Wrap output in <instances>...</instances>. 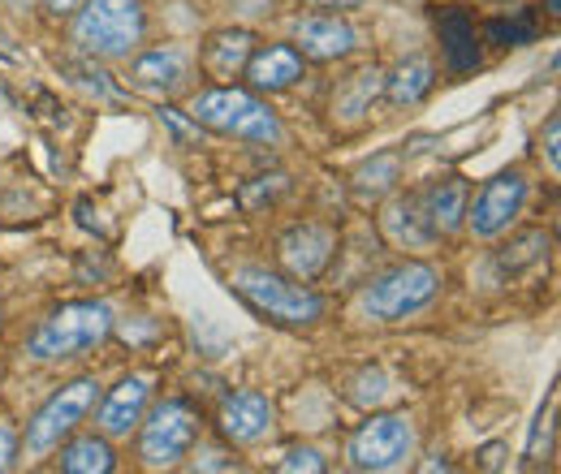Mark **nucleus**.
Wrapping results in <instances>:
<instances>
[{"label": "nucleus", "instance_id": "7c9ffc66", "mask_svg": "<svg viewBox=\"0 0 561 474\" xmlns=\"http://www.w3.org/2000/svg\"><path fill=\"white\" fill-rule=\"evenodd\" d=\"M501 453H505V449H501V444H489V449H484V453H480V458H484V462H480V466H489V471H496V466H501Z\"/></svg>", "mask_w": 561, "mask_h": 474}, {"label": "nucleus", "instance_id": "a878e982", "mask_svg": "<svg viewBox=\"0 0 561 474\" xmlns=\"http://www.w3.org/2000/svg\"><path fill=\"white\" fill-rule=\"evenodd\" d=\"M18 458V431L9 423H0V471H9Z\"/></svg>", "mask_w": 561, "mask_h": 474}, {"label": "nucleus", "instance_id": "1a4fd4ad", "mask_svg": "<svg viewBox=\"0 0 561 474\" xmlns=\"http://www.w3.org/2000/svg\"><path fill=\"white\" fill-rule=\"evenodd\" d=\"M195 78V53L182 48V44H164V48H147L139 53L130 69H126V82L139 91V95H151V100H173L191 86Z\"/></svg>", "mask_w": 561, "mask_h": 474}, {"label": "nucleus", "instance_id": "aec40b11", "mask_svg": "<svg viewBox=\"0 0 561 474\" xmlns=\"http://www.w3.org/2000/svg\"><path fill=\"white\" fill-rule=\"evenodd\" d=\"M117 466L108 436H78L61 449V471L66 474H108Z\"/></svg>", "mask_w": 561, "mask_h": 474}, {"label": "nucleus", "instance_id": "393cba45", "mask_svg": "<svg viewBox=\"0 0 561 474\" xmlns=\"http://www.w3.org/2000/svg\"><path fill=\"white\" fill-rule=\"evenodd\" d=\"M195 471H238V462H233L225 449L211 444V449H204V453L195 458Z\"/></svg>", "mask_w": 561, "mask_h": 474}, {"label": "nucleus", "instance_id": "c756f323", "mask_svg": "<svg viewBox=\"0 0 561 474\" xmlns=\"http://www.w3.org/2000/svg\"><path fill=\"white\" fill-rule=\"evenodd\" d=\"M44 4H48L57 18H70V13L78 9V4H82V0H44Z\"/></svg>", "mask_w": 561, "mask_h": 474}, {"label": "nucleus", "instance_id": "5701e85b", "mask_svg": "<svg viewBox=\"0 0 561 474\" xmlns=\"http://www.w3.org/2000/svg\"><path fill=\"white\" fill-rule=\"evenodd\" d=\"M398 173H402V160H398V155H376L371 164H363V169L354 173V186H358L363 195H385V190L398 182Z\"/></svg>", "mask_w": 561, "mask_h": 474}, {"label": "nucleus", "instance_id": "ddd939ff", "mask_svg": "<svg viewBox=\"0 0 561 474\" xmlns=\"http://www.w3.org/2000/svg\"><path fill=\"white\" fill-rule=\"evenodd\" d=\"M294 44L311 61H337L358 48V31L342 13H307L294 22Z\"/></svg>", "mask_w": 561, "mask_h": 474}, {"label": "nucleus", "instance_id": "6e6552de", "mask_svg": "<svg viewBox=\"0 0 561 474\" xmlns=\"http://www.w3.org/2000/svg\"><path fill=\"white\" fill-rule=\"evenodd\" d=\"M415 453V427L407 414H371L346 444L354 471H398Z\"/></svg>", "mask_w": 561, "mask_h": 474}, {"label": "nucleus", "instance_id": "2f4dec72", "mask_svg": "<svg viewBox=\"0 0 561 474\" xmlns=\"http://www.w3.org/2000/svg\"><path fill=\"white\" fill-rule=\"evenodd\" d=\"M0 4H4V9H13V13H26L35 0H0Z\"/></svg>", "mask_w": 561, "mask_h": 474}, {"label": "nucleus", "instance_id": "4468645a", "mask_svg": "<svg viewBox=\"0 0 561 474\" xmlns=\"http://www.w3.org/2000/svg\"><path fill=\"white\" fill-rule=\"evenodd\" d=\"M220 436L233 440V444H260L264 436H273V406H268V397L255 393V389L229 393L220 402Z\"/></svg>", "mask_w": 561, "mask_h": 474}, {"label": "nucleus", "instance_id": "9d476101", "mask_svg": "<svg viewBox=\"0 0 561 474\" xmlns=\"http://www.w3.org/2000/svg\"><path fill=\"white\" fill-rule=\"evenodd\" d=\"M527 204V177L523 173H496L489 177L484 186H480V195L476 199H467V224H471V233L476 238H501L514 220H518V211Z\"/></svg>", "mask_w": 561, "mask_h": 474}, {"label": "nucleus", "instance_id": "f8f14e48", "mask_svg": "<svg viewBox=\"0 0 561 474\" xmlns=\"http://www.w3.org/2000/svg\"><path fill=\"white\" fill-rule=\"evenodd\" d=\"M151 375L147 371H135L126 380H117V389H108V397L100 402V414H95V427L100 436L108 440H126L147 414V402H151Z\"/></svg>", "mask_w": 561, "mask_h": 474}, {"label": "nucleus", "instance_id": "bb28decb", "mask_svg": "<svg viewBox=\"0 0 561 474\" xmlns=\"http://www.w3.org/2000/svg\"><path fill=\"white\" fill-rule=\"evenodd\" d=\"M311 13H346V9H358L363 0H302Z\"/></svg>", "mask_w": 561, "mask_h": 474}, {"label": "nucleus", "instance_id": "f257e3e1", "mask_svg": "<svg viewBox=\"0 0 561 474\" xmlns=\"http://www.w3.org/2000/svg\"><path fill=\"white\" fill-rule=\"evenodd\" d=\"M73 44L87 57L122 61L135 57L147 39V9L142 0H82L73 9Z\"/></svg>", "mask_w": 561, "mask_h": 474}, {"label": "nucleus", "instance_id": "a211bd4d", "mask_svg": "<svg viewBox=\"0 0 561 474\" xmlns=\"http://www.w3.org/2000/svg\"><path fill=\"white\" fill-rule=\"evenodd\" d=\"M440 44H445V57L454 69H471L480 66V44H476V18L467 9H445L440 13Z\"/></svg>", "mask_w": 561, "mask_h": 474}, {"label": "nucleus", "instance_id": "20e7f679", "mask_svg": "<svg viewBox=\"0 0 561 474\" xmlns=\"http://www.w3.org/2000/svg\"><path fill=\"white\" fill-rule=\"evenodd\" d=\"M229 280H233L238 298H247L260 315L277 320L285 328H311V324L324 320V298L311 293L307 285L289 280V276H277V271L247 264V268H233Z\"/></svg>", "mask_w": 561, "mask_h": 474}, {"label": "nucleus", "instance_id": "412c9836", "mask_svg": "<svg viewBox=\"0 0 561 474\" xmlns=\"http://www.w3.org/2000/svg\"><path fill=\"white\" fill-rule=\"evenodd\" d=\"M385 91V73L380 69H363V73H354L351 82L333 95V113L337 117H346V122H358L367 108H371V100Z\"/></svg>", "mask_w": 561, "mask_h": 474}, {"label": "nucleus", "instance_id": "9b49d317", "mask_svg": "<svg viewBox=\"0 0 561 474\" xmlns=\"http://www.w3.org/2000/svg\"><path fill=\"white\" fill-rule=\"evenodd\" d=\"M333 251H337V233L329 224L302 220V224L280 233V264L289 268L294 280H316L320 271L329 268Z\"/></svg>", "mask_w": 561, "mask_h": 474}, {"label": "nucleus", "instance_id": "c85d7f7f", "mask_svg": "<svg viewBox=\"0 0 561 474\" xmlns=\"http://www.w3.org/2000/svg\"><path fill=\"white\" fill-rule=\"evenodd\" d=\"M160 122H169V126H173V130H178L182 138L191 135V126H186V122L178 117V108H160Z\"/></svg>", "mask_w": 561, "mask_h": 474}, {"label": "nucleus", "instance_id": "0eeeda50", "mask_svg": "<svg viewBox=\"0 0 561 474\" xmlns=\"http://www.w3.org/2000/svg\"><path fill=\"white\" fill-rule=\"evenodd\" d=\"M100 402V384L91 380V375H82V380H73L66 384L61 393H53L48 397V406L35 414V423L26 427V458H48L53 449H61V440L78 431V423L95 409Z\"/></svg>", "mask_w": 561, "mask_h": 474}, {"label": "nucleus", "instance_id": "6ab92c4d", "mask_svg": "<svg viewBox=\"0 0 561 474\" xmlns=\"http://www.w3.org/2000/svg\"><path fill=\"white\" fill-rule=\"evenodd\" d=\"M385 233L398 242V246H407V251H427L440 233L423 220L420 211V199H398V204H389L385 211Z\"/></svg>", "mask_w": 561, "mask_h": 474}, {"label": "nucleus", "instance_id": "f03ea898", "mask_svg": "<svg viewBox=\"0 0 561 474\" xmlns=\"http://www.w3.org/2000/svg\"><path fill=\"white\" fill-rule=\"evenodd\" d=\"M186 113H191L195 126H208L216 135L247 138V142H268V147H277L280 138H285L277 113L260 95L238 91V86H216V91L195 95Z\"/></svg>", "mask_w": 561, "mask_h": 474}, {"label": "nucleus", "instance_id": "b1692460", "mask_svg": "<svg viewBox=\"0 0 561 474\" xmlns=\"http://www.w3.org/2000/svg\"><path fill=\"white\" fill-rule=\"evenodd\" d=\"M277 471H307V474H320L324 471V458L316 449H289L285 458L277 462Z\"/></svg>", "mask_w": 561, "mask_h": 474}, {"label": "nucleus", "instance_id": "cd10ccee", "mask_svg": "<svg viewBox=\"0 0 561 474\" xmlns=\"http://www.w3.org/2000/svg\"><path fill=\"white\" fill-rule=\"evenodd\" d=\"M558 135H561V122L553 117V122H549V135H545V155H549V169H553V173L561 169V160H558Z\"/></svg>", "mask_w": 561, "mask_h": 474}, {"label": "nucleus", "instance_id": "39448f33", "mask_svg": "<svg viewBox=\"0 0 561 474\" xmlns=\"http://www.w3.org/2000/svg\"><path fill=\"white\" fill-rule=\"evenodd\" d=\"M436 293H440V271L432 264L411 259V264H398L385 276L367 280V289L358 298V311L376 324H398V320H411V315L427 311L436 302Z\"/></svg>", "mask_w": 561, "mask_h": 474}, {"label": "nucleus", "instance_id": "423d86ee", "mask_svg": "<svg viewBox=\"0 0 561 474\" xmlns=\"http://www.w3.org/2000/svg\"><path fill=\"white\" fill-rule=\"evenodd\" d=\"M139 458L147 471H173L182 466V458H191L195 440H199V414L186 402H160L139 423Z\"/></svg>", "mask_w": 561, "mask_h": 474}, {"label": "nucleus", "instance_id": "2eb2a0df", "mask_svg": "<svg viewBox=\"0 0 561 474\" xmlns=\"http://www.w3.org/2000/svg\"><path fill=\"white\" fill-rule=\"evenodd\" d=\"M247 78H251L255 91H285V86H294L302 78V53L298 48H285V44L264 48V53H251Z\"/></svg>", "mask_w": 561, "mask_h": 474}, {"label": "nucleus", "instance_id": "7ed1b4c3", "mask_svg": "<svg viewBox=\"0 0 561 474\" xmlns=\"http://www.w3.org/2000/svg\"><path fill=\"white\" fill-rule=\"evenodd\" d=\"M108 333H113V311L104 302H70L35 328V337L26 340V354L35 362H66L104 345Z\"/></svg>", "mask_w": 561, "mask_h": 474}, {"label": "nucleus", "instance_id": "4be33fe9", "mask_svg": "<svg viewBox=\"0 0 561 474\" xmlns=\"http://www.w3.org/2000/svg\"><path fill=\"white\" fill-rule=\"evenodd\" d=\"M432 82H436V69L427 66V61H407L393 78H385V91L402 108V104H420L423 95L432 91Z\"/></svg>", "mask_w": 561, "mask_h": 474}, {"label": "nucleus", "instance_id": "f3484780", "mask_svg": "<svg viewBox=\"0 0 561 474\" xmlns=\"http://www.w3.org/2000/svg\"><path fill=\"white\" fill-rule=\"evenodd\" d=\"M420 211L436 233H454V229L462 224V216H467V182H462V177L436 182L420 199Z\"/></svg>", "mask_w": 561, "mask_h": 474}, {"label": "nucleus", "instance_id": "dca6fc26", "mask_svg": "<svg viewBox=\"0 0 561 474\" xmlns=\"http://www.w3.org/2000/svg\"><path fill=\"white\" fill-rule=\"evenodd\" d=\"M251 53H255V39H251V31H216L208 44H204V57H199V66L208 69L211 78L229 82V78H238V73L247 69Z\"/></svg>", "mask_w": 561, "mask_h": 474}]
</instances>
